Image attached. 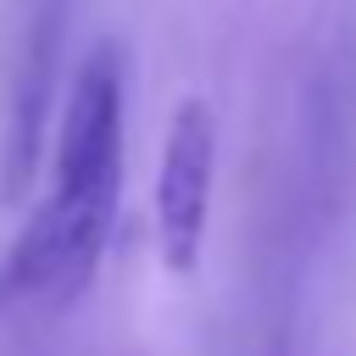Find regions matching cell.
Segmentation results:
<instances>
[{"instance_id":"cell-1","label":"cell","mask_w":356,"mask_h":356,"mask_svg":"<svg viewBox=\"0 0 356 356\" xmlns=\"http://www.w3.org/2000/svg\"><path fill=\"white\" fill-rule=\"evenodd\" d=\"M122 106L128 67L117 44H95L67 89L50 195L0 256V312H56L78 300L100 267L122 200Z\"/></svg>"},{"instance_id":"cell-2","label":"cell","mask_w":356,"mask_h":356,"mask_svg":"<svg viewBox=\"0 0 356 356\" xmlns=\"http://www.w3.org/2000/svg\"><path fill=\"white\" fill-rule=\"evenodd\" d=\"M211 189H217V111L206 95H184L167 122L156 167V245L172 273L200 267Z\"/></svg>"}]
</instances>
